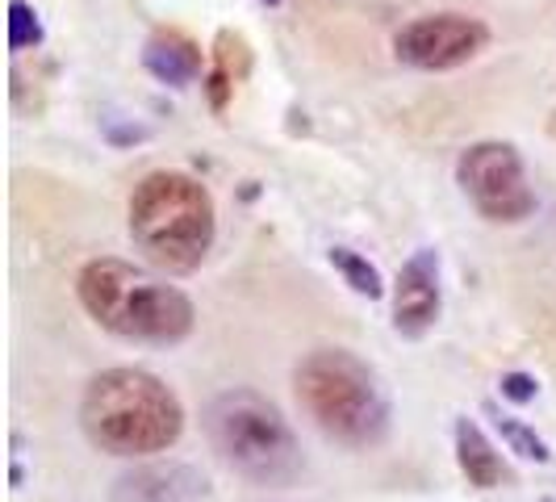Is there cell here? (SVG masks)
Segmentation results:
<instances>
[{
	"mask_svg": "<svg viewBox=\"0 0 556 502\" xmlns=\"http://www.w3.org/2000/svg\"><path fill=\"white\" fill-rule=\"evenodd\" d=\"M205 436L235 474L255 486H289L302 474V448L277 406L255 390H226L205 406Z\"/></svg>",
	"mask_w": 556,
	"mask_h": 502,
	"instance_id": "obj_5",
	"label": "cell"
},
{
	"mask_svg": "<svg viewBox=\"0 0 556 502\" xmlns=\"http://www.w3.org/2000/svg\"><path fill=\"white\" fill-rule=\"evenodd\" d=\"M494 423H498V431H502V440L510 444V452H519L523 461H535V465H548L553 461V452H548V444L531 431L523 418H515V415H494Z\"/></svg>",
	"mask_w": 556,
	"mask_h": 502,
	"instance_id": "obj_15",
	"label": "cell"
},
{
	"mask_svg": "<svg viewBox=\"0 0 556 502\" xmlns=\"http://www.w3.org/2000/svg\"><path fill=\"white\" fill-rule=\"evenodd\" d=\"M490 47V26L469 13H422L393 34L397 63L415 72H456Z\"/></svg>",
	"mask_w": 556,
	"mask_h": 502,
	"instance_id": "obj_7",
	"label": "cell"
},
{
	"mask_svg": "<svg viewBox=\"0 0 556 502\" xmlns=\"http://www.w3.org/2000/svg\"><path fill=\"white\" fill-rule=\"evenodd\" d=\"M248 67H251L248 38L235 34V29H223L218 42H214V63H210V72H205V80H201L214 113H226L230 97H235V84L248 76Z\"/></svg>",
	"mask_w": 556,
	"mask_h": 502,
	"instance_id": "obj_12",
	"label": "cell"
},
{
	"mask_svg": "<svg viewBox=\"0 0 556 502\" xmlns=\"http://www.w3.org/2000/svg\"><path fill=\"white\" fill-rule=\"evenodd\" d=\"M293 393L314 427L343 448H372L390 431V402L368 364L348 348H314L293 368Z\"/></svg>",
	"mask_w": 556,
	"mask_h": 502,
	"instance_id": "obj_4",
	"label": "cell"
},
{
	"mask_svg": "<svg viewBox=\"0 0 556 502\" xmlns=\"http://www.w3.org/2000/svg\"><path fill=\"white\" fill-rule=\"evenodd\" d=\"M264 4H280V0H264Z\"/></svg>",
	"mask_w": 556,
	"mask_h": 502,
	"instance_id": "obj_17",
	"label": "cell"
},
{
	"mask_svg": "<svg viewBox=\"0 0 556 502\" xmlns=\"http://www.w3.org/2000/svg\"><path fill=\"white\" fill-rule=\"evenodd\" d=\"M76 298L101 331L117 335L126 343L172 348V343H185L197 327V306L185 289L117 255L84 264L76 277Z\"/></svg>",
	"mask_w": 556,
	"mask_h": 502,
	"instance_id": "obj_1",
	"label": "cell"
},
{
	"mask_svg": "<svg viewBox=\"0 0 556 502\" xmlns=\"http://www.w3.org/2000/svg\"><path fill=\"white\" fill-rule=\"evenodd\" d=\"M456 185L485 223L515 226L535 214V193L528 185L523 155L502 139L469 142L456 160Z\"/></svg>",
	"mask_w": 556,
	"mask_h": 502,
	"instance_id": "obj_6",
	"label": "cell"
},
{
	"mask_svg": "<svg viewBox=\"0 0 556 502\" xmlns=\"http://www.w3.org/2000/svg\"><path fill=\"white\" fill-rule=\"evenodd\" d=\"M80 431L110 456H160L185 436V406L172 386L147 368H105L80 398Z\"/></svg>",
	"mask_w": 556,
	"mask_h": 502,
	"instance_id": "obj_2",
	"label": "cell"
},
{
	"mask_svg": "<svg viewBox=\"0 0 556 502\" xmlns=\"http://www.w3.org/2000/svg\"><path fill=\"white\" fill-rule=\"evenodd\" d=\"M142 67L167 88H189V84L205 80V59L189 34L180 29H155L147 42H142Z\"/></svg>",
	"mask_w": 556,
	"mask_h": 502,
	"instance_id": "obj_10",
	"label": "cell"
},
{
	"mask_svg": "<svg viewBox=\"0 0 556 502\" xmlns=\"http://www.w3.org/2000/svg\"><path fill=\"white\" fill-rule=\"evenodd\" d=\"M47 29L29 0H9V51H34L42 47Z\"/></svg>",
	"mask_w": 556,
	"mask_h": 502,
	"instance_id": "obj_14",
	"label": "cell"
},
{
	"mask_svg": "<svg viewBox=\"0 0 556 502\" xmlns=\"http://www.w3.org/2000/svg\"><path fill=\"white\" fill-rule=\"evenodd\" d=\"M331 264H334V273L352 285V293H361V298H368V302H377V298L386 293L377 264H368V255H361V251H352L339 243V248H331Z\"/></svg>",
	"mask_w": 556,
	"mask_h": 502,
	"instance_id": "obj_13",
	"label": "cell"
},
{
	"mask_svg": "<svg viewBox=\"0 0 556 502\" xmlns=\"http://www.w3.org/2000/svg\"><path fill=\"white\" fill-rule=\"evenodd\" d=\"M126 226L151 268L164 277H189L205 264L218 239V205L197 176L160 167L135 185Z\"/></svg>",
	"mask_w": 556,
	"mask_h": 502,
	"instance_id": "obj_3",
	"label": "cell"
},
{
	"mask_svg": "<svg viewBox=\"0 0 556 502\" xmlns=\"http://www.w3.org/2000/svg\"><path fill=\"white\" fill-rule=\"evenodd\" d=\"M440 310H444L440 251L418 248L393 280V331L402 339H422L440 323Z\"/></svg>",
	"mask_w": 556,
	"mask_h": 502,
	"instance_id": "obj_8",
	"label": "cell"
},
{
	"mask_svg": "<svg viewBox=\"0 0 556 502\" xmlns=\"http://www.w3.org/2000/svg\"><path fill=\"white\" fill-rule=\"evenodd\" d=\"M553 135H556V113H553Z\"/></svg>",
	"mask_w": 556,
	"mask_h": 502,
	"instance_id": "obj_18",
	"label": "cell"
},
{
	"mask_svg": "<svg viewBox=\"0 0 556 502\" xmlns=\"http://www.w3.org/2000/svg\"><path fill=\"white\" fill-rule=\"evenodd\" d=\"M210 481L185 461H151L113 481L110 502H201Z\"/></svg>",
	"mask_w": 556,
	"mask_h": 502,
	"instance_id": "obj_9",
	"label": "cell"
},
{
	"mask_svg": "<svg viewBox=\"0 0 556 502\" xmlns=\"http://www.w3.org/2000/svg\"><path fill=\"white\" fill-rule=\"evenodd\" d=\"M452 444H456V465H460V474L469 477V486H477V490H498L502 481H506V465H502L498 448L490 444V436L469 415L456 418Z\"/></svg>",
	"mask_w": 556,
	"mask_h": 502,
	"instance_id": "obj_11",
	"label": "cell"
},
{
	"mask_svg": "<svg viewBox=\"0 0 556 502\" xmlns=\"http://www.w3.org/2000/svg\"><path fill=\"white\" fill-rule=\"evenodd\" d=\"M498 386H502V398H510V402H531L540 393L535 377H528V373H506Z\"/></svg>",
	"mask_w": 556,
	"mask_h": 502,
	"instance_id": "obj_16",
	"label": "cell"
}]
</instances>
